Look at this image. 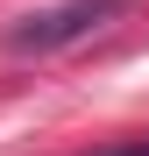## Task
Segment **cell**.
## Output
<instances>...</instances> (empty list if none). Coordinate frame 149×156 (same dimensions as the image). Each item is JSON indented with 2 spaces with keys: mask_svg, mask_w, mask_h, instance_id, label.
<instances>
[{
  "mask_svg": "<svg viewBox=\"0 0 149 156\" xmlns=\"http://www.w3.org/2000/svg\"><path fill=\"white\" fill-rule=\"evenodd\" d=\"M114 7H121V0H57V7H36V14H21L14 29H7V50H21V57L64 50V43L92 36V29H99Z\"/></svg>",
  "mask_w": 149,
  "mask_h": 156,
  "instance_id": "obj_1",
  "label": "cell"
},
{
  "mask_svg": "<svg viewBox=\"0 0 149 156\" xmlns=\"http://www.w3.org/2000/svg\"><path fill=\"white\" fill-rule=\"evenodd\" d=\"M92 156H149V135H142V142H114V149H92Z\"/></svg>",
  "mask_w": 149,
  "mask_h": 156,
  "instance_id": "obj_2",
  "label": "cell"
}]
</instances>
